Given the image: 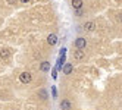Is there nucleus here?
<instances>
[{"instance_id": "obj_14", "label": "nucleus", "mask_w": 122, "mask_h": 110, "mask_svg": "<svg viewBox=\"0 0 122 110\" xmlns=\"http://www.w3.org/2000/svg\"><path fill=\"white\" fill-rule=\"evenodd\" d=\"M18 2H19V0H7V3H9V5H12V6H13V5H16Z\"/></svg>"}, {"instance_id": "obj_12", "label": "nucleus", "mask_w": 122, "mask_h": 110, "mask_svg": "<svg viewBox=\"0 0 122 110\" xmlns=\"http://www.w3.org/2000/svg\"><path fill=\"white\" fill-rule=\"evenodd\" d=\"M75 15H76V16H82V15H84L82 7H80V9H75Z\"/></svg>"}, {"instance_id": "obj_2", "label": "nucleus", "mask_w": 122, "mask_h": 110, "mask_svg": "<svg viewBox=\"0 0 122 110\" xmlns=\"http://www.w3.org/2000/svg\"><path fill=\"white\" fill-rule=\"evenodd\" d=\"M74 44H75V48H78V50H84V48L87 47V40H85L84 37H78V38L74 41Z\"/></svg>"}, {"instance_id": "obj_9", "label": "nucleus", "mask_w": 122, "mask_h": 110, "mask_svg": "<svg viewBox=\"0 0 122 110\" xmlns=\"http://www.w3.org/2000/svg\"><path fill=\"white\" fill-rule=\"evenodd\" d=\"M74 56H75V59H76V60H82V57H84V52H82V50H75V52H74Z\"/></svg>"}, {"instance_id": "obj_7", "label": "nucleus", "mask_w": 122, "mask_h": 110, "mask_svg": "<svg viewBox=\"0 0 122 110\" xmlns=\"http://www.w3.org/2000/svg\"><path fill=\"white\" fill-rule=\"evenodd\" d=\"M72 71H74V66H72L71 63H65V66L62 67V72H63L65 75H71Z\"/></svg>"}, {"instance_id": "obj_11", "label": "nucleus", "mask_w": 122, "mask_h": 110, "mask_svg": "<svg viewBox=\"0 0 122 110\" xmlns=\"http://www.w3.org/2000/svg\"><path fill=\"white\" fill-rule=\"evenodd\" d=\"M38 96H40L43 100H47V96H49V94H47V90H40V91H38Z\"/></svg>"}, {"instance_id": "obj_10", "label": "nucleus", "mask_w": 122, "mask_h": 110, "mask_svg": "<svg viewBox=\"0 0 122 110\" xmlns=\"http://www.w3.org/2000/svg\"><path fill=\"white\" fill-rule=\"evenodd\" d=\"M72 7L74 9H80V7H82V0H72Z\"/></svg>"}, {"instance_id": "obj_5", "label": "nucleus", "mask_w": 122, "mask_h": 110, "mask_svg": "<svg viewBox=\"0 0 122 110\" xmlns=\"http://www.w3.org/2000/svg\"><path fill=\"white\" fill-rule=\"evenodd\" d=\"M10 50L9 48H6V47H3V48H0V57L3 59V60H7V59L10 57Z\"/></svg>"}, {"instance_id": "obj_4", "label": "nucleus", "mask_w": 122, "mask_h": 110, "mask_svg": "<svg viewBox=\"0 0 122 110\" xmlns=\"http://www.w3.org/2000/svg\"><path fill=\"white\" fill-rule=\"evenodd\" d=\"M71 109H72V103H71V100L65 98V100L60 101V110H71Z\"/></svg>"}, {"instance_id": "obj_16", "label": "nucleus", "mask_w": 122, "mask_h": 110, "mask_svg": "<svg viewBox=\"0 0 122 110\" xmlns=\"http://www.w3.org/2000/svg\"><path fill=\"white\" fill-rule=\"evenodd\" d=\"M19 2H21V3H28L30 0H19Z\"/></svg>"}, {"instance_id": "obj_15", "label": "nucleus", "mask_w": 122, "mask_h": 110, "mask_svg": "<svg viewBox=\"0 0 122 110\" xmlns=\"http://www.w3.org/2000/svg\"><path fill=\"white\" fill-rule=\"evenodd\" d=\"M116 19H118V21H119V22L122 24V13H118V16H116Z\"/></svg>"}, {"instance_id": "obj_8", "label": "nucleus", "mask_w": 122, "mask_h": 110, "mask_svg": "<svg viewBox=\"0 0 122 110\" xmlns=\"http://www.w3.org/2000/svg\"><path fill=\"white\" fill-rule=\"evenodd\" d=\"M40 71L41 72H49L50 71V63L49 62H41L40 63Z\"/></svg>"}, {"instance_id": "obj_6", "label": "nucleus", "mask_w": 122, "mask_h": 110, "mask_svg": "<svg viewBox=\"0 0 122 110\" xmlns=\"http://www.w3.org/2000/svg\"><path fill=\"white\" fill-rule=\"evenodd\" d=\"M56 43H57V35H56V34H53V32L49 34V35H47V44L49 46H55Z\"/></svg>"}, {"instance_id": "obj_13", "label": "nucleus", "mask_w": 122, "mask_h": 110, "mask_svg": "<svg viewBox=\"0 0 122 110\" xmlns=\"http://www.w3.org/2000/svg\"><path fill=\"white\" fill-rule=\"evenodd\" d=\"M51 94H53L55 98L57 97V90H56V87H51Z\"/></svg>"}, {"instance_id": "obj_1", "label": "nucleus", "mask_w": 122, "mask_h": 110, "mask_svg": "<svg viewBox=\"0 0 122 110\" xmlns=\"http://www.w3.org/2000/svg\"><path fill=\"white\" fill-rule=\"evenodd\" d=\"M19 82L21 84H30L31 81H32V75L30 73V72H27V71H25V72H22L21 75H19Z\"/></svg>"}, {"instance_id": "obj_3", "label": "nucleus", "mask_w": 122, "mask_h": 110, "mask_svg": "<svg viewBox=\"0 0 122 110\" xmlns=\"http://www.w3.org/2000/svg\"><path fill=\"white\" fill-rule=\"evenodd\" d=\"M84 29L87 32H94V29H96V22L94 21H87L84 24Z\"/></svg>"}]
</instances>
